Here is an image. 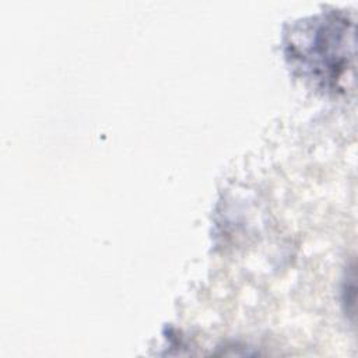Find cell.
Segmentation results:
<instances>
[{
    "label": "cell",
    "mask_w": 358,
    "mask_h": 358,
    "mask_svg": "<svg viewBox=\"0 0 358 358\" xmlns=\"http://www.w3.org/2000/svg\"><path fill=\"white\" fill-rule=\"evenodd\" d=\"M301 22L287 34V57L323 85L343 90L341 81L352 69V21L330 11Z\"/></svg>",
    "instance_id": "1"
}]
</instances>
